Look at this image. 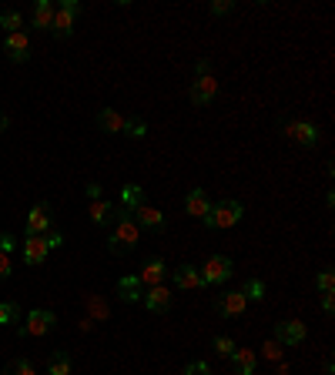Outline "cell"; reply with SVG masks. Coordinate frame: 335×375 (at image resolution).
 <instances>
[{"label":"cell","instance_id":"cell-25","mask_svg":"<svg viewBox=\"0 0 335 375\" xmlns=\"http://www.w3.org/2000/svg\"><path fill=\"white\" fill-rule=\"evenodd\" d=\"M0 27H4L7 34H17V30L24 27V17H20L17 11H4L0 13Z\"/></svg>","mask_w":335,"mask_h":375},{"label":"cell","instance_id":"cell-13","mask_svg":"<svg viewBox=\"0 0 335 375\" xmlns=\"http://www.w3.org/2000/svg\"><path fill=\"white\" fill-rule=\"evenodd\" d=\"M47 251H51L47 234H40V238H27V242H24V261H27V265H40V261L47 258Z\"/></svg>","mask_w":335,"mask_h":375},{"label":"cell","instance_id":"cell-31","mask_svg":"<svg viewBox=\"0 0 335 375\" xmlns=\"http://www.w3.org/2000/svg\"><path fill=\"white\" fill-rule=\"evenodd\" d=\"M332 288H335V275L325 268V272L319 275V292H322V295H332Z\"/></svg>","mask_w":335,"mask_h":375},{"label":"cell","instance_id":"cell-19","mask_svg":"<svg viewBox=\"0 0 335 375\" xmlns=\"http://www.w3.org/2000/svg\"><path fill=\"white\" fill-rule=\"evenodd\" d=\"M117 292H121L124 302H138V298H144V285L138 275H124V278L117 282Z\"/></svg>","mask_w":335,"mask_h":375},{"label":"cell","instance_id":"cell-10","mask_svg":"<svg viewBox=\"0 0 335 375\" xmlns=\"http://www.w3.org/2000/svg\"><path fill=\"white\" fill-rule=\"evenodd\" d=\"M131 218L138 221V228H151V232H161V228H165V215L151 205H138L131 211Z\"/></svg>","mask_w":335,"mask_h":375},{"label":"cell","instance_id":"cell-5","mask_svg":"<svg viewBox=\"0 0 335 375\" xmlns=\"http://www.w3.org/2000/svg\"><path fill=\"white\" fill-rule=\"evenodd\" d=\"M282 131H285L288 141L302 144V148H315V144H319V128L309 124V121H288Z\"/></svg>","mask_w":335,"mask_h":375},{"label":"cell","instance_id":"cell-16","mask_svg":"<svg viewBox=\"0 0 335 375\" xmlns=\"http://www.w3.org/2000/svg\"><path fill=\"white\" fill-rule=\"evenodd\" d=\"M175 285H178V288H188V292H194V288H205L201 272H198L194 265H181V268H175Z\"/></svg>","mask_w":335,"mask_h":375},{"label":"cell","instance_id":"cell-36","mask_svg":"<svg viewBox=\"0 0 335 375\" xmlns=\"http://www.w3.org/2000/svg\"><path fill=\"white\" fill-rule=\"evenodd\" d=\"M322 309L329 311V315H332V311H335V298H332V295H325V298H322Z\"/></svg>","mask_w":335,"mask_h":375},{"label":"cell","instance_id":"cell-2","mask_svg":"<svg viewBox=\"0 0 335 375\" xmlns=\"http://www.w3.org/2000/svg\"><path fill=\"white\" fill-rule=\"evenodd\" d=\"M242 215H245V208L238 205V201H232V198H225V201L208 208V215L201 221H205L208 228H235L242 221Z\"/></svg>","mask_w":335,"mask_h":375},{"label":"cell","instance_id":"cell-17","mask_svg":"<svg viewBox=\"0 0 335 375\" xmlns=\"http://www.w3.org/2000/svg\"><path fill=\"white\" fill-rule=\"evenodd\" d=\"M13 248H17V238L4 232V234H0V282H4V278L13 272V261H11Z\"/></svg>","mask_w":335,"mask_h":375},{"label":"cell","instance_id":"cell-37","mask_svg":"<svg viewBox=\"0 0 335 375\" xmlns=\"http://www.w3.org/2000/svg\"><path fill=\"white\" fill-rule=\"evenodd\" d=\"M265 355H269V359H278V342H271V345H265Z\"/></svg>","mask_w":335,"mask_h":375},{"label":"cell","instance_id":"cell-6","mask_svg":"<svg viewBox=\"0 0 335 375\" xmlns=\"http://www.w3.org/2000/svg\"><path fill=\"white\" fill-rule=\"evenodd\" d=\"M51 205L47 201H40V205L30 208V215H27V238H40V234H47V228H51Z\"/></svg>","mask_w":335,"mask_h":375},{"label":"cell","instance_id":"cell-21","mask_svg":"<svg viewBox=\"0 0 335 375\" xmlns=\"http://www.w3.org/2000/svg\"><path fill=\"white\" fill-rule=\"evenodd\" d=\"M51 24H54V4L51 0H37L34 4V27L37 30H51Z\"/></svg>","mask_w":335,"mask_h":375},{"label":"cell","instance_id":"cell-32","mask_svg":"<svg viewBox=\"0 0 335 375\" xmlns=\"http://www.w3.org/2000/svg\"><path fill=\"white\" fill-rule=\"evenodd\" d=\"M124 131H128L131 138H144V134H148V124H144V121H128Z\"/></svg>","mask_w":335,"mask_h":375},{"label":"cell","instance_id":"cell-12","mask_svg":"<svg viewBox=\"0 0 335 375\" xmlns=\"http://www.w3.org/2000/svg\"><path fill=\"white\" fill-rule=\"evenodd\" d=\"M144 309L148 311H168L171 309V292H168L165 285H151V288L144 292Z\"/></svg>","mask_w":335,"mask_h":375},{"label":"cell","instance_id":"cell-34","mask_svg":"<svg viewBox=\"0 0 335 375\" xmlns=\"http://www.w3.org/2000/svg\"><path fill=\"white\" fill-rule=\"evenodd\" d=\"M228 11H232L228 0H215V4H211V13H215V17H221V13H228Z\"/></svg>","mask_w":335,"mask_h":375},{"label":"cell","instance_id":"cell-11","mask_svg":"<svg viewBox=\"0 0 335 375\" xmlns=\"http://www.w3.org/2000/svg\"><path fill=\"white\" fill-rule=\"evenodd\" d=\"M218 315H225V319H232V315H242V311L248 309V298L242 295V292H225V295H218Z\"/></svg>","mask_w":335,"mask_h":375},{"label":"cell","instance_id":"cell-28","mask_svg":"<svg viewBox=\"0 0 335 375\" xmlns=\"http://www.w3.org/2000/svg\"><path fill=\"white\" fill-rule=\"evenodd\" d=\"M17 322V305L13 302H4L0 305V325H13Z\"/></svg>","mask_w":335,"mask_h":375},{"label":"cell","instance_id":"cell-23","mask_svg":"<svg viewBox=\"0 0 335 375\" xmlns=\"http://www.w3.org/2000/svg\"><path fill=\"white\" fill-rule=\"evenodd\" d=\"M138 205H144V188L141 184H124V188H121V208H124V211H134Z\"/></svg>","mask_w":335,"mask_h":375},{"label":"cell","instance_id":"cell-30","mask_svg":"<svg viewBox=\"0 0 335 375\" xmlns=\"http://www.w3.org/2000/svg\"><path fill=\"white\" fill-rule=\"evenodd\" d=\"M7 375H37V372H34V365L27 362V359H20V362L7 365Z\"/></svg>","mask_w":335,"mask_h":375},{"label":"cell","instance_id":"cell-26","mask_svg":"<svg viewBox=\"0 0 335 375\" xmlns=\"http://www.w3.org/2000/svg\"><path fill=\"white\" fill-rule=\"evenodd\" d=\"M47 375H71V359H67L64 352H57L51 359V369H47Z\"/></svg>","mask_w":335,"mask_h":375},{"label":"cell","instance_id":"cell-8","mask_svg":"<svg viewBox=\"0 0 335 375\" xmlns=\"http://www.w3.org/2000/svg\"><path fill=\"white\" fill-rule=\"evenodd\" d=\"M215 94H218V81L211 78V74H201V78H194V84H192V91H188V97H192V104L205 107V104L215 101Z\"/></svg>","mask_w":335,"mask_h":375},{"label":"cell","instance_id":"cell-24","mask_svg":"<svg viewBox=\"0 0 335 375\" xmlns=\"http://www.w3.org/2000/svg\"><path fill=\"white\" fill-rule=\"evenodd\" d=\"M138 278H141V285H148V288H151V285H161V278H165V265H161V258L148 261V265H144V272L138 275Z\"/></svg>","mask_w":335,"mask_h":375},{"label":"cell","instance_id":"cell-27","mask_svg":"<svg viewBox=\"0 0 335 375\" xmlns=\"http://www.w3.org/2000/svg\"><path fill=\"white\" fill-rule=\"evenodd\" d=\"M242 295H245V298H255V302H261V298H265V285H261V278H248V285L242 288Z\"/></svg>","mask_w":335,"mask_h":375},{"label":"cell","instance_id":"cell-20","mask_svg":"<svg viewBox=\"0 0 335 375\" xmlns=\"http://www.w3.org/2000/svg\"><path fill=\"white\" fill-rule=\"evenodd\" d=\"M184 208H188V215H194V218H205L211 205H208V194L201 188H192L188 198H184Z\"/></svg>","mask_w":335,"mask_h":375},{"label":"cell","instance_id":"cell-29","mask_svg":"<svg viewBox=\"0 0 335 375\" xmlns=\"http://www.w3.org/2000/svg\"><path fill=\"white\" fill-rule=\"evenodd\" d=\"M235 349H238V345H235L228 335H218V338H215V352H218V355H225V359H228Z\"/></svg>","mask_w":335,"mask_h":375},{"label":"cell","instance_id":"cell-4","mask_svg":"<svg viewBox=\"0 0 335 375\" xmlns=\"http://www.w3.org/2000/svg\"><path fill=\"white\" fill-rule=\"evenodd\" d=\"M198 272H201V282H205V285H221V282H228V278H232L235 261L228 258V255H211Z\"/></svg>","mask_w":335,"mask_h":375},{"label":"cell","instance_id":"cell-1","mask_svg":"<svg viewBox=\"0 0 335 375\" xmlns=\"http://www.w3.org/2000/svg\"><path fill=\"white\" fill-rule=\"evenodd\" d=\"M138 238H141L138 221L131 218V211L117 208L114 211V234H111V251H131V248L138 245Z\"/></svg>","mask_w":335,"mask_h":375},{"label":"cell","instance_id":"cell-33","mask_svg":"<svg viewBox=\"0 0 335 375\" xmlns=\"http://www.w3.org/2000/svg\"><path fill=\"white\" fill-rule=\"evenodd\" d=\"M184 375H211V369H208V362H188Z\"/></svg>","mask_w":335,"mask_h":375},{"label":"cell","instance_id":"cell-9","mask_svg":"<svg viewBox=\"0 0 335 375\" xmlns=\"http://www.w3.org/2000/svg\"><path fill=\"white\" fill-rule=\"evenodd\" d=\"M302 338H305V322L285 319V322L275 325V342H278V345H298Z\"/></svg>","mask_w":335,"mask_h":375},{"label":"cell","instance_id":"cell-3","mask_svg":"<svg viewBox=\"0 0 335 375\" xmlns=\"http://www.w3.org/2000/svg\"><path fill=\"white\" fill-rule=\"evenodd\" d=\"M78 13H81L78 0H61V4L54 7V24H51L54 37H61V40L71 37V34H74V20H78Z\"/></svg>","mask_w":335,"mask_h":375},{"label":"cell","instance_id":"cell-35","mask_svg":"<svg viewBox=\"0 0 335 375\" xmlns=\"http://www.w3.org/2000/svg\"><path fill=\"white\" fill-rule=\"evenodd\" d=\"M88 198L90 201H98V198H101V184H88Z\"/></svg>","mask_w":335,"mask_h":375},{"label":"cell","instance_id":"cell-14","mask_svg":"<svg viewBox=\"0 0 335 375\" xmlns=\"http://www.w3.org/2000/svg\"><path fill=\"white\" fill-rule=\"evenodd\" d=\"M98 128L107 131V134H121V131L128 128V117L117 114L114 107H101V114H98Z\"/></svg>","mask_w":335,"mask_h":375},{"label":"cell","instance_id":"cell-38","mask_svg":"<svg viewBox=\"0 0 335 375\" xmlns=\"http://www.w3.org/2000/svg\"><path fill=\"white\" fill-rule=\"evenodd\" d=\"M4 128H7V117H4V114H0V131H4Z\"/></svg>","mask_w":335,"mask_h":375},{"label":"cell","instance_id":"cell-15","mask_svg":"<svg viewBox=\"0 0 335 375\" xmlns=\"http://www.w3.org/2000/svg\"><path fill=\"white\" fill-rule=\"evenodd\" d=\"M7 51H11V61H17V64H24L27 57H30V40H27L24 30L7 34Z\"/></svg>","mask_w":335,"mask_h":375},{"label":"cell","instance_id":"cell-22","mask_svg":"<svg viewBox=\"0 0 335 375\" xmlns=\"http://www.w3.org/2000/svg\"><path fill=\"white\" fill-rule=\"evenodd\" d=\"M114 211H117V208L107 205V201H101V198H98V201H90V225H98V228H101V225H107V221H114Z\"/></svg>","mask_w":335,"mask_h":375},{"label":"cell","instance_id":"cell-7","mask_svg":"<svg viewBox=\"0 0 335 375\" xmlns=\"http://www.w3.org/2000/svg\"><path fill=\"white\" fill-rule=\"evenodd\" d=\"M54 322H57V319H54V311H47V309H34L30 311V315H27V322L20 325V335H47V332H51L54 328Z\"/></svg>","mask_w":335,"mask_h":375},{"label":"cell","instance_id":"cell-18","mask_svg":"<svg viewBox=\"0 0 335 375\" xmlns=\"http://www.w3.org/2000/svg\"><path fill=\"white\" fill-rule=\"evenodd\" d=\"M232 365L238 369V375H255V369H258V355L252 349H235L232 355Z\"/></svg>","mask_w":335,"mask_h":375}]
</instances>
